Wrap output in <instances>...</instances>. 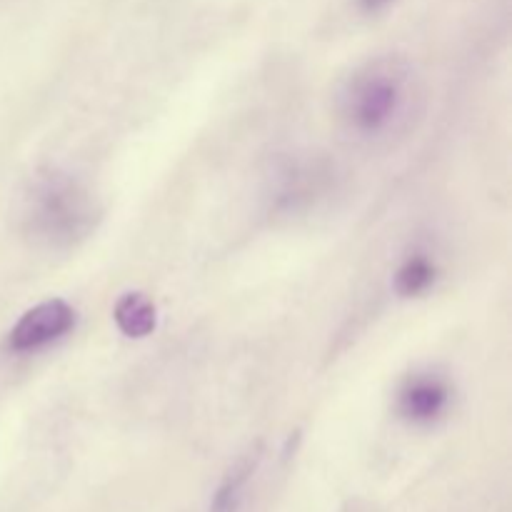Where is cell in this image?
I'll use <instances>...</instances> for the list:
<instances>
[{
    "label": "cell",
    "instance_id": "1",
    "mask_svg": "<svg viewBox=\"0 0 512 512\" xmlns=\"http://www.w3.org/2000/svg\"><path fill=\"white\" fill-rule=\"evenodd\" d=\"M100 205L85 183L58 168L30 178L20 200V225L30 243L45 250L78 248L93 235Z\"/></svg>",
    "mask_w": 512,
    "mask_h": 512
},
{
    "label": "cell",
    "instance_id": "2",
    "mask_svg": "<svg viewBox=\"0 0 512 512\" xmlns=\"http://www.w3.org/2000/svg\"><path fill=\"white\" fill-rule=\"evenodd\" d=\"M415 95L413 65L400 55H380L345 80L338 110L350 133L375 140L393 135L410 118Z\"/></svg>",
    "mask_w": 512,
    "mask_h": 512
},
{
    "label": "cell",
    "instance_id": "3",
    "mask_svg": "<svg viewBox=\"0 0 512 512\" xmlns=\"http://www.w3.org/2000/svg\"><path fill=\"white\" fill-rule=\"evenodd\" d=\"M75 310L65 300H45L35 305L13 325L8 345L15 353H35L40 348L58 343L73 330Z\"/></svg>",
    "mask_w": 512,
    "mask_h": 512
},
{
    "label": "cell",
    "instance_id": "4",
    "mask_svg": "<svg viewBox=\"0 0 512 512\" xmlns=\"http://www.w3.org/2000/svg\"><path fill=\"white\" fill-rule=\"evenodd\" d=\"M450 405V388L440 375L420 373L405 380L398 395V410L405 420L418 425L435 423Z\"/></svg>",
    "mask_w": 512,
    "mask_h": 512
},
{
    "label": "cell",
    "instance_id": "5",
    "mask_svg": "<svg viewBox=\"0 0 512 512\" xmlns=\"http://www.w3.org/2000/svg\"><path fill=\"white\" fill-rule=\"evenodd\" d=\"M260 463V448H250L248 453L235 460L233 468L225 473L223 483L218 485L210 503V512H238L243 505L245 490H248L250 478L255 475Z\"/></svg>",
    "mask_w": 512,
    "mask_h": 512
},
{
    "label": "cell",
    "instance_id": "6",
    "mask_svg": "<svg viewBox=\"0 0 512 512\" xmlns=\"http://www.w3.org/2000/svg\"><path fill=\"white\" fill-rule=\"evenodd\" d=\"M113 318L120 333L128 338H148L158 325V310L145 295L128 293L118 300Z\"/></svg>",
    "mask_w": 512,
    "mask_h": 512
},
{
    "label": "cell",
    "instance_id": "7",
    "mask_svg": "<svg viewBox=\"0 0 512 512\" xmlns=\"http://www.w3.org/2000/svg\"><path fill=\"white\" fill-rule=\"evenodd\" d=\"M435 263L425 255H415V258H408L400 270L395 273V290H398L403 298H418L425 290L433 288L435 283Z\"/></svg>",
    "mask_w": 512,
    "mask_h": 512
},
{
    "label": "cell",
    "instance_id": "8",
    "mask_svg": "<svg viewBox=\"0 0 512 512\" xmlns=\"http://www.w3.org/2000/svg\"><path fill=\"white\" fill-rule=\"evenodd\" d=\"M393 3H395V0H358V8L363 10V13L375 15V13H380V10L390 8Z\"/></svg>",
    "mask_w": 512,
    "mask_h": 512
}]
</instances>
